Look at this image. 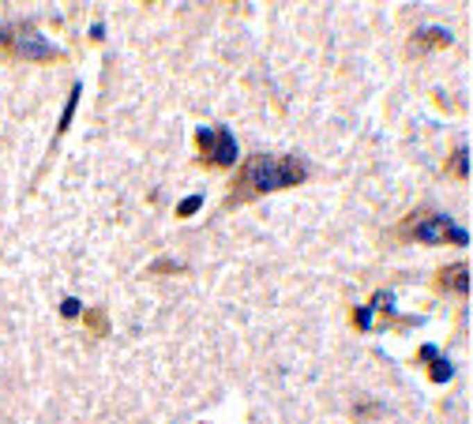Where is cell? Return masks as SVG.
<instances>
[{
    "instance_id": "ba28073f",
    "label": "cell",
    "mask_w": 473,
    "mask_h": 424,
    "mask_svg": "<svg viewBox=\"0 0 473 424\" xmlns=\"http://www.w3.org/2000/svg\"><path fill=\"white\" fill-rule=\"evenodd\" d=\"M447 173H451V177H458V180H470V151H466V143L454 146V154L447 162Z\"/></svg>"
},
{
    "instance_id": "9c48e42d",
    "label": "cell",
    "mask_w": 473,
    "mask_h": 424,
    "mask_svg": "<svg viewBox=\"0 0 473 424\" xmlns=\"http://www.w3.org/2000/svg\"><path fill=\"white\" fill-rule=\"evenodd\" d=\"M79 94H83V83H76L72 87V94H68V105H64V113H60V128H57V139L64 132L72 128V117H76V105H79Z\"/></svg>"
},
{
    "instance_id": "3957f363",
    "label": "cell",
    "mask_w": 473,
    "mask_h": 424,
    "mask_svg": "<svg viewBox=\"0 0 473 424\" xmlns=\"http://www.w3.org/2000/svg\"><path fill=\"white\" fill-rule=\"evenodd\" d=\"M0 49L15 60H31V64H57L64 60V49L53 45L34 23H4L0 26Z\"/></svg>"
},
{
    "instance_id": "277c9868",
    "label": "cell",
    "mask_w": 473,
    "mask_h": 424,
    "mask_svg": "<svg viewBox=\"0 0 473 424\" xmlns=\"http://www.w3.org/2000/svg\"><path fill=\"white\" fill-rule=\"evenodd\" d=\"M196 151L199 162L210 165V169H229L240 158V146L229 128H196Z\"/></svg>"
},
{
    "instance_id": "7a4b0ae2",
    "label": "cell",
    "mask_w": 473,
    "mask_h": 424,
    "mask_svg": "<svg viewBox=\"0 0 473 424\" xmlns=\"http://www.w3.org/2000/svg\"><path fill=\"white\" fill-rule=\"evenodd\" d=\"M395 233L402 237V241H413V244H424V248H440V244L462 248V244H470V233L454 222L451 214H443V210H413Z\"/></svg>"
},
{
    "instance_id": "52a82bcc",
    "label": "cell",
    "mask_w": 473,
    "mask_h": 424,
    "mask_svg": "<svg viewBox=\"0 0 473 424\" xmlns=\"http://www.w3.org/2000/svg\"><path fill=\"white\" fill-rule=\"evenodd\" d=\"M454 38H451V31H443V26H424V31H417L413 34V42H410V49H447Z\"/></svg>"
},
{
    "instance_id": "8992f818",
    "label": "cell",
    "mask_w": 473,
    "mask_h": 424,
    "mask_svg": "<svg viewBox=\"0 0 473 424\" xmlns=\"http://www.w3.org/2000/svg\"><path fill=\"white\" fill-rule=\"evenodd\" d=\"M417 361H429V380L432 383H451L454 380V364L435 346H421L417 349Z\"/></svg>"
},
{
    "instance_id": "30bf717a",
    "label": "cell",
    "mask_w": 473,
    "mask_h": 424,
    "mask_svg": "<svg viewBox=\"0 0 473 424\" xmlns=\"http://www.w3.org/2000/svg\"><path fill=\"white\" fill-rule=\"evenodd\" d=\"M83 323L94 330L98 338L109 334V319H106V312H101V308H83Z\"/></svg>"
},
{
    "instance_id": "5b68a950",
    "label": "cell",
    "mask_w": 473,
    "mask_h": 424,
    "mask_svg": "<svg viewBox=\"0 0 473 424\" xmlns=\"http://www.w3.org/2000/svg\"><path fill=\"white\" fill-rule=\"evenodd\" d=\"M435 289H440V293H458V297H466V293H470V266H466V263L440 266V271H435Z\"/></svg>"
},
{
    "instance_id": "2e32d148",
    "label": "cell",
    "mask_w": 473,
    "mask_h": 424,
    "mask_svg": "<svg viewBox=\"0 0 473 424\" xmlns=\"http://www.w3.org/2000/svg\"><path fill=\"white\" fill-rule=\"evenodd\" d=\"M90 38H94V42H101V38H106V26H101V23H94V26H90Z\"/></svg>"
},
{
    "instance_id": "4fadbf2b",
    "label": "cell",
    "mask_w": 473,
    "mask_h": 424,
    "mask_svg": "<svg viewBox=\"0 0 473 424\" xmlns=\"http://www.w3.org/2000/svg\"><path fill=\"white\" fill-rule=\"evenodd\" d=\"M199 207H203V196H188V199L177 203V210H173V214H177V218H192Z\"/></svg>"
},
{
    "instance_id": "8fae6325",
    "label": "cell",
    "mask_w": 473,
    "mask_h": 424,
    "mask_svg": "<svg viewBox=\"0 0 473 424\" xmlns=\"http://www.w3.org/2000/svg\"><path fill=\"white\" fill-rule=\"evenodd\" d=\"M368 308H372V312H387V316H391V312H395V293H391V289H379V293H372Z\"/></svg>"
},
{
    "instance_id": "5bb4252c",
    "label": "cell",
    "mask_w": 473,
    "mask_h": 424,
    "mask_svg": "<svg viewBox=\"0 0 473 424\" xmlns=\"http://www.w3.org/2000/svg\"><path fill=\"white\" fill-rule=\"evenodd\" d=\"M60 316H64V319H79V316H83V300H79V297H64V300H60Z\"/></svg>"
},
{
    "instance_id": "6da1fadb",
    "label": "cell",
    "mask_w": 473,
    "mask_h": 424,
    "mask_svg": "<svg viewBox=\"0 0 473 424\" xmlns=\"http://www.w3.org/2000/svg\"><path fill=\"white\" fill-rule=\"evenodd\" d=\"M304 180H308V162L301 154H252L237 169L226 207H240V203H252L259 196H271V192L297 188Z\"/></svg>"
},
{
    "instance_id": "7c38bea8",
    "label": "cell",
    "mask_w": 473,
    "mask_h": 424,
    "mask_svg": "<svg viewBox=\"0 0 473 424\" xmlns=\"http://www.w3.org/2000/svg\"><path fill=\"white\" fill-rule=\"evenodd\" d=\"M372 316H376V312L368 308V304H360V308H354V316H349V319H354L357 330H372Z\"/></svg>"
},
{
    "instance_id": "9a60e30c",
    "label": "cell",
    "mask_w": 473,
    "mask_h": 424,
    "mask_svg": "<svg viewBox=\"0 0 473 424\" xmlns=\"http://www.w3.org/2000/svg\"><path fill=\"white\" fill-rule=\"evenodd\" d=\"M158 271H184L181 263H169V260H162V263H154L151 266V274H158Z\"/></svg>"
}]
</instances>
